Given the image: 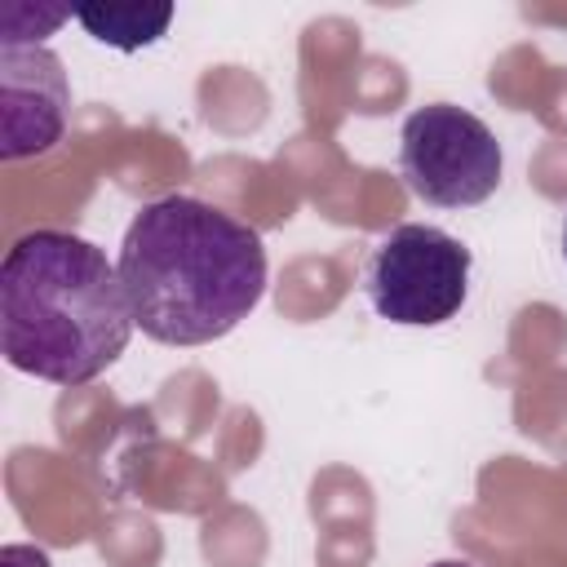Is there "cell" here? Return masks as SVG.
Here are the masks:
<instances>
[{
	"instance_id": "cell-9",
	"label": "cell",
	"mask_w": 567,
	"mask_h": 567,
	"mask_svg": "<svg viewBox=\"0 0 567 567\" xmlns=\"http://www.w3.org/2000/svg\"><path fill=\"white\" fill-rule=\"evenodd\" d=\"M563 257H567V221H563Z\"/></svg>"
},
{
	"instance_id": "cell-3",
	"label": "cell",
	"mask_w": 567,
	"mask_h": 567,
	"mask_svg": "<svg viewBox=\"0 0 567 567\" xmlns=\"http://www.w3.org/2000/svg\"><path fill=\"white\" fill-rule=\"evenodd\" d=\"M399 173L430 208H474L496 195L505 155L496 133L465 106L430 102L403 120Z\"/></svg>"
},
{
	"instance_id": "cell-5",
	"label": "cell",
	"mask_w": 567,
	"mask_h": 567,
	"mask_svg": "<svg viewBox=\"0 0 567 567\" xmlns=\"http://www.w3.org/2000/svg\"><path fill=\"white\" fill-rule=\"evenodd\" d=\"M71 111V84L44 44L0 40V159L44 155L62 142Z\"/></svg>"
},
{
	"instance_id": "cell-6",
	"label": "cell",
	"mask_w": 567,
	"mask_h": 567,
	"mask_svg": "<svg viewBox=\"0 0 567 567\" xmlns=\"http://www.w3.org/2000/svg\"><path fill=\"white\" fill-rule=\"evenodd\" d=\"M75 18L97 44L133 53V49L155 44L168 31L173 4H84V9H75Z\"/></svg>"
},
{
	"instance_id": "cell-8",
	"label": "cell",
	"mask_w": 567,
	"mask_h": 567,
	"mask_svg": "<svg viewBox=\"0 0 567 567\" xmlns=\"http://www.w3.org/2000/svg\"><path fill=\"white\" fill-rule=\"evenodd\" d=\"M430 567H478V563H470V558H439V563H430Z\"/></svg>"
},
{
	"instance_id": "cell-1",
	"label": "cell",
	"mask_w": 567,
	"mask_h": 567,
	"mask_svg": "<svg viewBox=\"0 0 567 567\" xmlns=\"http://www.w3.org/2000/svg\"><path fill=\"white\" fill-rule=\"evenodd\" d=\"M133 323L164 346H208L239 328L266 292L261 235L190 195L137 208L120 244Z\"/></svg>"
},
{
	"instance_id": "cell-2",
	"label": "cell",
	"mask_w": 567,
	"mask_h": 567,
	"mask_svg": "<svg viewBox=\"0 0 567 567\" xmlns=\"http://www.w3.org/2000/svg\"><path fill=\"white\" fill-rule=\"evenodd\" d=\"M133 306L106 252L71 230H31L0 261V350L9 368L84 385L106 372L128 337Z\"/></svg>"
},
{
	"instance_id": "cell-7",
	"label": "cell",
	"mask_w": 567,
	"mask_h": 567,
	"mask_svg": "<svg viewBox=\"0 0 567 567\" xmlns=\"http://www.w3.org/2000/svg\"><path fill=\"white\" fill-rule=\"evenodd\" d=\"M0 567H53L44 549L35 545H4L0 549Z\"/></svg>"
},
{
	"instance_id": "cell-4",
	"label": "cell",
	"mask_w": 567,
	"mask_h": 567,
	"mask_svg": "<svg viewBox=\"0 0 567 567\" xmlns=\"http://www.w3.org/2000/svg\"><path fill=\"white\" fill-rule=\"evenodd\" d=\"M470 248L439 226H394L368 261V301L381 319L403 328H439L461 315L470 297Z\"/></svg>"
}]
</instances>
